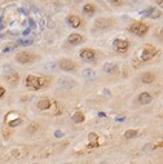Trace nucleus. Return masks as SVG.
Returning <instances> with one entry per match:
<instances>
[{"mask_svg":"<svg viewBox=\"0 0 163 164\" xmlns=\"http://www.w3.org/2000/svg\"><path fill=\"white\" fill-rule=\"evenodd\" d=\"M95 29L100 30V31H107L114 26V21L111 18H107V17H101V18H97L95 21Z\"/></svg>","mask_w":163,"mask_h":164,"instance_id":"4","label":"nucleus"},{"mask_svg":"<svg viewBox=\"0 0 163 164\" xmlns=\"http://www.w3.org/2000/svg\"><path fill=\"white\" fill-rule=\"evenodd\" d=\"M66 22H67V25L70 26L72 29H78L82 26V23H83V21L79 16H75V14H70V16H67V18H66Z\"/></svg>","mask_w":163,"mask_h":164,"instance_id":"11","label":"nucleus"},{"mask_svg":"<svg viewBox=\"0 0 163 164\" xmlns=\"http://www.w3.org/2000/svg\"><path fill=\"white\" fill-rule=\"evenodd\" d=\"M152 100H153V97L149 92H143V93H140L137 97V101L140 105H148V103L152 102Z\"/></svg>","mask_w":163,"mask_h":164,"instance_id":"13","label":"nucleus"},{"mask_svg":"<svg viewBox=\"0 0 163 164\" xmlns=\"http://www.w3.org/2000/svg\"><path fill=\"white\" fill-rule=\"evenodd\" d=\"M136 136H138V132L136 129H128L124 132V137L126 138H135Z\"/></svg>","mask_w":163,"mask_h":164,"instance_id":"22","label":"nucleus"},{"mask_svg":"<svg viewBox=\"0 0 163 164\" xmlns=\"http://www.w3.org/2000/svg\"><path fill=\"white\" fill-rule=\"evenodd\" d=\"M4 94H5V89L3 88L1 85H0V98H1L3 96H4Z\"/></svg>","mask_w":163,"mask_h":164,"instance_id":"29","label":"nucleus"},{"mask_svg":"<svg viewBox=\"0 0 163 164\" xmlns=\"http://www.w3.org/2000/svg\"><path fill=\"white\" fill-rule=\"evenodd\" d=\"M154 1H155V4L158 5L161 9H163V0H154Z\"/></svg>","mask_w":163,"mask_h":164,"instance_id":"26","label":"nucleus"},{"mask_svg":"<svg viewBox=\"0 0 163 164\" xmlns=\"http://www.w3.org/2000/svg\"><path fill=\"white\" fill-rule=\"evenodd\" d=\"M36 58H38L36 54L32 52H20L16 54V61L20 62L21 65H29L34 62Z\"/></svg>","mask_w":163,"mask_h":164,"instance_id":"5","label":"nucleus"},{"mask_svg":"<svg viewBox=\"0 0 163 164\" xmlns=\"http://www.w3.org/2000/svg\"><path fill=\"white\" fill-rule=\"evenodd\" d=\"M140 80L143 84H152L154 80H155V75H154L153 73H144L143 75H141Z\"/></svg>","mask_w":163,"mask_h":164,"instance_id":"15","label":"nucleus"},{"mask_svg":"<svg viewBox=\"0 0 163 164\" xmlns=\"http://www.w3.org/2000/svg\"><path fill=\"white\" fill-rule=\"evenodd\" d=\"M118 70V66L113 62H107V64L104 65V71L106 74H114Z\"/></svg>","mask_w":163,"mask_h":164,"instance_id":"18","label":"nucleus"},{"mask_svg":"<svg viewBox=\"0 0 163 164\" xmlns=\"http://www.w3.org/2000/svg\"><path fill=\"white\" fill-rule=\"evenodd\" d=\"M72 121H74V123H77V124H79V123H83L84 121V114L82 111H75L74 114H72Z\"/></svg>","mask_w":163,"mask_h":164,"instance_id":"19","label":"nucleus"},{"mask_svg":"<svg viewBox=\"0 0 163 164\" xmlns=\"http://www.w3.org/2000/svg\"><path fill=\"white\" fill-rule=\"evenodd\" d=\"M26 87L30 89H34V91H38V89H41L44 87H47L51 83V77L48 76H36V75H29L26 76Z\"/></svg>","mask_w":163,"mask_h":164,"instance_id":"1","label":"nucleus"},{"mask_svg":"<svg viewBox=\"0 0 163 164\" xmlns=\"http://www.w3.org/2000/svg\"><path fill=\"white\" fill-rule=\"evenodd\" d=\"M157 38H158L159 40H162V41H163V27L158 31V34H157Z\"/></svg>","mask_w":163,"mask_h":164,"instance_id":"25","label":"nucleus"},{"mask_svg":"<svg viewBox=\"0 0 163 164\" xmlns=\"http://www.w3.org/2000/svg\"><path fill=\"white\" fill-rule=\"evenodd\" d=\"M38 109L39 110H49L52 107V101L48 100V98H43V100L38 101Z\"/></svg>","mask_w":163,"mask_h":164,"instance_id":"16","label":"nucleus"},{"mask_svg":"<svg viewBox=\"0 0 163 164\" xmlns=\"http://www.w3.org/2000/svg\"><path fill=\"white\" fill-rule=\"evenodd\" d=\"M113 47H114V49H115L118 53H126L127 50H128V48H129V41L126 40V39L118 38V39L114 40Z\"/></svg>","mask_w":163,"mask_h":164,"instance_id":"9","label":"nucleus"},{"mask_svg":"<svg viewBox=\"0 0 163 164\" xmlns=\"http://www.w3.org/2000/svg\"><path fill=\"white\" fill-rule=\"evenodd\" d=\"M4 121H5V124L9 126V127H17V126H20V124H21L20 114L16 112V111L8 112L7 116H5V119H4Z\"/></svg>","mask_w":163,"mask_h":164,"instance_id":"8","label":"nucleus"},{"mask_svg":"<svg viewBox=\"0 0 163 164\" xmlns=\"http://www.w3.org/2000/svg\"><path fill=\"white\" fill-rule=\"evenodd\" d=\"M83 40H84L83 35L78 34V32H72V34H70L67 38V43L71 44V45H79Z\"/></svg>","mask_w":163,"mask_h":164,"instance_id":"12","label":"nucleus"},{"mask_svg":"<svg viewBox=\"0 0 163 164\" xmlns=\"http://www.w3.org/2000/svg\"><path fill=\"white\" fill-rule=\"evenodd\" d=\"M150 26L148 25V23L145 22H141V21H135V22L131 23V26L128 27V31L131 32V34L136 35V36H145V35L148 34V31H149Z\"/></svg>","mask_w":163,"mask_h":164,"instance_id":"2","label":"nucleus"},{"mask_svg":"<svg viewBox=\"0 0 163 164\" xmlns=\"http://www.w3.org/2000/svg\"><path fill=\"white\" fill-rule=\"evenodd\" d=\"M107 3L113 7H122L124 4V0H107Z\"/></svg>","mask_w":163,"mask_h":164,"instance_id":"23","label":"nucleus"},{"mask_svg":"<svg viewBox=\"0 0 163 164\" xmlns=\"http://www.w3.org/2000/svg\"><path fill=\"white\" fill-rule=\"evenodd\" d=\"M11 49H12L11 47H5V48L3 49V53H7V52H9V50H11Z\"/></svg>","mask_w":163,"mask_h":164,"instance_id":"31","label":"nucleus"},{"mask_svg":"<svg viewBox=\"0 0 163 164\" xmlns=\"http://www.w3.org/2000/svg\"><path fill=\"white\" fill-rule=\"evenodd\" d=\"M83 13L86 14V16H93V14L96 13V5L95 4H91V3H87L86 5L83 7Z\"/></svg>","mask_w":163,"mask_h":164,"instance_id":"17","label":"nucleus"},{"mask_svg":"<svg viewBox=\"0 0 163 164\" xmlns=\"http://www.w3.org/2000/svg\"><path fill=\"white\" fill-rule=\"evenodd\" d=\"M83 76L87 77V79H95L96 73H95V70H92V68H84L83 70Z\"/></svg>","mask_w":163,"mask_h":164,"instance_id":"21","label":"nucleus"},{"mask_svg":"<svg viewBox=\"0 0 163 164\" xmlns=\"http://www.w3.org/2000/svg\"><path fill=\"white\" fill-rule=\"evenodd\" d=\"M5 80L9 83L11 85H16L18 82H20V74L18 73H14V71H12V73H8L7 75H5Z\"/></svg>","mask_w":163,"mask_h":164,"instance_id":"14","label":"nucleus"},{"mask_svg":"<svg viewBox=\"0 0 163 164\" xmlns=\"http://www.w3.org/2000/svg\"><path fill=\"white\" fill-rule=\"evenodd\" d=\"M158 147H163V141L158 142V144H155V145L153 146V149H158Z\"/></svg>","mask_w":163,"mask_h":164,"instance_id":"27","label":"nucleus"},{"mask_svg":"<svg viewBox=\"0 0 163 164\" xmlns=\"http://www.w3.org/2000/svg\"><path fill=\"white\" fill-rule=\"evenodd\" d=\"M18 44H20V45H31L32 44V40L31 39H25V40H18Z\"/></svg>","mask_w":163,"mask_h":164,"instance_id":"24","label":"nucleus"},{"mask_svg":"<svg viewBox=\"0 0 163 164\" xmlns=\"http://www.w3.org/2000/svg\"><path fill=\"white\" fill-rule=\"evenodd\" d=\"M141 16L152 18V20H157V18H161L163 16V12H161V9H158V8H155V7H149L148 9L141 12Z\"/></svg>","mask_w":163,"mask_h":164,"instance_id":"10","label":"nucleus"},{"mask_svg":"<svg viewBox=\"0 0 163 164\" xmlns=\"http://www.w3.org/2000/svg\"><path fill=\"white\" fill-rule=\"evenodd\" d=\"M30 32H31V29H30V27H29V29H26V30H25V31H23V35H29V34H30Z\"/></svg>","mask_w":163,"mask_h":164,"instance_id":"30","label":"nucleus"},{"mask_svg":"<svg viewBox=\"0 0 163 164\" xmlns=\"http://www.w3.org/2000/svg\"><path fill=\"white\" fill-rule=\"evenodd\" d=\"M58 84L61 87H65V88H71L74 85V80L69 79V77H62V79L58 80Z\"/></svg>","mask_w":163,"mask_h":164,"instance_id":"20","label":"nucleus"},{"mask_svg":"<svg viewBox=\"0 0 163 164\" xmlns=\"http://www.w3.org/2000/svg\"><path fill=\"white\" fill-rule=\"evenodd\" d=\"M61 136H62L61 132H56V137H61Z\"/></svg>","mask_w":163,"mask_h":164,"instance_id":"32","label":"nucleus"},{"mask_svg":"<svg viewBox=\"0 0 163 164\" xmlns=\"http://www.w3.org/2000/svg\"><path fill=\"white\" fill-rule=\"evenodd\" d=\"M58 67L66 73H71L77 70V64L70 58H61L58 61Z\"/></svg>","mask_w":163,"mask_h":164,"instance_id":"6","label":"nucleus"},{"mask_svg":"<svg viewBox=\"0 0 163 164\" xmlns=\"http://www.w3.org/2000/svg\"><path fill=\"white\" fill-rule=\"evenodd\" d=\"M79 57L86 62H92L97 57V53L92 48H83V49H80V52H79Z\"/></svg>","mask_w":163,"mask_h":164,"instance_id":"7","label":"nucleus"},{"mask_svg":"<svg viewBox=\"0 0 163 164\" xmlns=\"http://www.w3.org/2000/svg\"><path fill=\"white\" fill-rule=\"evenodd\" d=\"M157 53H158V50H157L155 47L152 45V44H146L140 52V61L141 62L150 61V59H153L155 57Z\"/></svg>","mask_w":163,"mask_h":164,"instance_id":"3","label":"nucleus"},{"mask_svg":"<svg viewBox=\"0 0 163 164\" xmlns=\"http://www.w3.org/2000/svg\"><path fill=\"white\" fill-rule=\"evenodd\" d=\"M29 25H30V27H35L36 23H35L34 20H29Z\"/></svg>","mask_w":163,"mask_h":164,"instance_id":"28","label":"nucleus"}]
</instances>
